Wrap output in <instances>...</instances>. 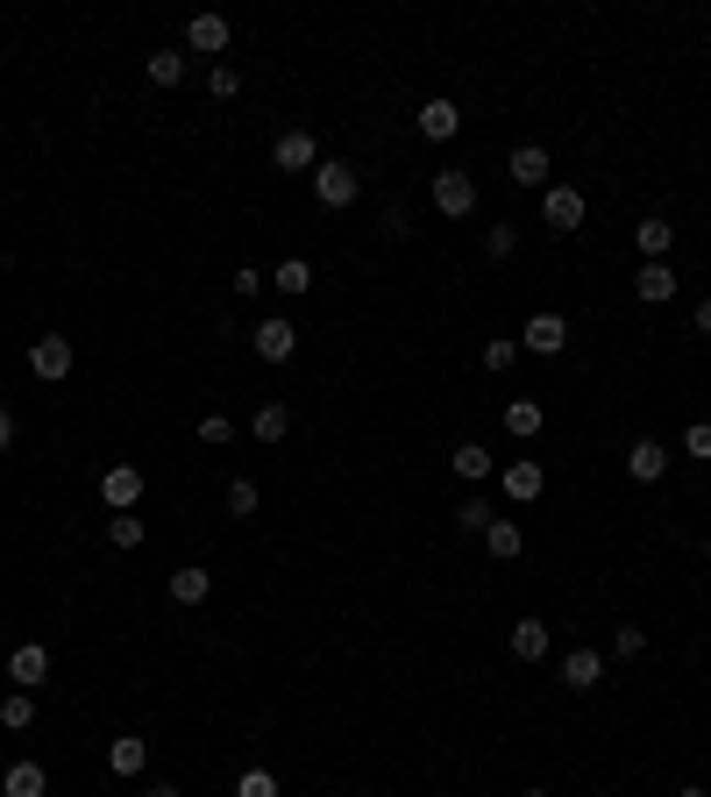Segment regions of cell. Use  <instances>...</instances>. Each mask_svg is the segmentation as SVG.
<instances>
[{
  "mask_svg": "<svg viewBox=\"0 0 711 797\" xmlns=\"http://www.w3.org/2000/svg\"><path fill=\"white\" fill-rule=\"evenodd\" d=\"M270 164H278V171H321V143H313L307 129H285L278 143H270Z\"/></svg>",
  "mask_w": 711,
  "mask_h": 797,
  "instance_id": "8",
  "label": "cell"
},
{
  "mask_svg": "<svg viewBox=\"0 0 711 797\" xmlns=\"http://www.w3.org/2000/svg\"><path fill=\"white\" fill-rule=\"evenodd\" d=\"M249 350L264 356V364H292L299 356V328L285 321V313H270V321H256V335H249Z\"/></svg>",
  "mask_w": 711,
  "mask_h": 797,
  "instance_id": "2",
  "label": "cell"
},
{
  "mask_svg": "<svg viewBox=\"0 0 711 797\" xmlns=\"http://www.w3.org/2000/svg\"><path fill=\"white\" fill-rule=\"evenodd\" d=\"M498 485H506L512 506H534L541 491H548V471H541L534 456H520V463H506V471H498Z\"/></svg>",
  "mask_w": 711,
  "mask_h": 797,
  "instance_id": "9",
  "label": "cell"
},
{
  "mask_svg": "<svg viewBox=\"0 0 711 797\" xmlns=\"http://www.w3.org/2000/svg\"><path fill=\"white\" fill-rule=\"evenodd\" d=\"M491 520H498V506H484V499H463V506H456V528H463V534H484Z\"/></svg>",
  "mask_w": 711,
  "mask_h": 797,
  "instance_id": "31",
  "label": "cell"
},
{
  "mask_svg": "<svg viewBox=\"0 0 711 797\" xmlns=\"http://www.w3.org/2000/svg\"><path fill=\"white\" fill-rule=\"evenodd\" d=\"M448 471H456L463 485H484V477L498 471V456H491V449H484V442H463L456 456H448Z\"/></svg>",
  "mask_w": 711,
  "mask_h": 797,
  "instance_id": "22",
  "label": "cell"
},
{
  "mask_svg": "<svg viewBox=\"0 0 711 797\" xmlns=\"http://www.w3.org/2000/svg\"><path fill=\"white\" fill-rule=\"evenodd\" d=\"M200 442H207V449H229V442H235V420H229V413H207V420H200Z\"/></svg>",
  "mask_w": 711,
  "mask_h": 797,
  "instance_id": "34",
  "label": "cell"
},
{
  "mask_svg": "<svg viewBox=\"0 0 711 797\" xmlns=\"http://www.w3.org/2000/svg\"><path fill=\"white\" fill-rule=\"evenodd\" d=\"M641 649H647V627H612V655L619 663H633Z\"/></svg>",
  "mask_w": 711,
  "mask_h": 797,
  "instance_id": "33",
  "label": "cell"
},
{
  "mask_svg": "<svg viewBox=\"0 0 711 797\" xmlns=\"http://www.w3.org/2000/svg\"><path fill=\"white\" fill-rule=\"evenodd\" d=\"M0 727L29 733V727H36V698H29V690H8V698H0Z\"/></svg>",
  "mask_w": 711,
  "mask_h": 797,
  "instance_id": "27",
  "label": "cell"
},
{
  "mask_svg": "<svg viewBox=\"0 0 711 797\" xmlns=\"http://www.w3.org/2000/svg\"><path fill=\"white\" fill-rule=\"evenodd\" d=\"M512 364H520V342H506V335L484 342V370H512Z\"/></svg>",
  "mask_w": 711,
  "mask_h": 797,
  "instance_id": "36",
  "label": "cell"
},
{
  "mask_svg": "<svg viewBox=\"0 0 711 797\" xmlns=\"http://www.w3.org/2000/svg\"><path fill=\"white\" fill-rule=\"evenodd\" d=\"M100 499H108V513H135L143 506V471L135 463H108L100 471Z\"/></svg>",
  "mask_w": 711,
  "mask_h": 797,
  "instance_id": "5",
  "label": "cell"
},
{
  "mask_svg": "<svg viewBox=\"0 0 711 797\" xmlns=\"http://www.w3.org/2000/svg\"><path fill=\"white\" fill-rule=\"evenodd\" d=\"M548 649H555L548 620H534V612H526V620L512 627V655H520V663H548Z\"/></svg>",
  "mask_w": 711,
  "mask_h": 797,
  "instance_id": "16",
  "label": "cell"
},
{
  "mask_svg": "<svg viewBox=\"0 0 711 797\" xmlns=\"http://www.w3.org/2000/svg\"><path fill=\"white\" fill-rule=\"evenodd\" d=\"M356 192H363V171H356V164L321 157V171H313V200H321V207H356Z\"/></svg>",
  "mask_w": 711,
  "mask_h": 797,
  "instance_id": "1",
  "label": "cell"
},
{
  "mask_svg": "<svg viewBox=\"0 0 711 797\" xmlns=\"http://www.w3.org/2000/svg\"><path fill=\"white\" fill-rule=\"evenodd\" d=\"M633 243H641V264H669V250H676V229L662 214H647L641 229H633Z\"/></svg>",
  "mask_w": 711,
  "mask_h": 797,
  "instance_id": "18",
  "label": "cell"
},
{
  "mask_svg": "<svg viewBox=\"0 0 711 797\" xmlns=\"http://www.w3.org/2000/svg\"><path fill=\"white\" fill-rule=\"evenodd\" d=\"M520 797H548V790H520Z\"/></svg>",
  "mask_w": 711,
  "mask_h": 797,
  "instance_id": "45",
  "label": "cell"
},
{
  "mask_svg": "<svg viewBox=\"0 0 711 797\" xmlns=\"http://www.w3.org/2000/svg\"><path fill=\"white\" fill-rule=\"evenodd\" d=\"M413 129L427 135V143H448V135L463 129V108L456 100H420V114H413Z\"/></svg>",
  "mask_w": 711,
  "mask_h": 797,
  "instance_id": "12",
  "label": "cell"
},
{
  "mask_svg": "<svg viewBox=\"0 0 711 797\" xmlns=\"http://www.w3.org/2000/svg\"><path fill=\"white\" fill-rule=\"evenodd\" d=\"M626 477H633V485H655V477H669V449L641 434V442L626 449Z\"/></svg>",
  "mask_w": 711,
  "mask_h": 797,
  "instance_id": "14",
  "label": "cell"
},
{
  "mask_svg": "<svg viewBox=\"0 0 711 797\" xmlns=\"http://www.w3.org/2000/svg\"><path fill=\"white\" fill-rule=\"evenodd\" d=\"M0 264H8V250H0Z\"/></svg>",
  "mask_w": 711,
  "mask_h": 797,
  "instance_id": "46",
  "label": "cell"
},
{
  "mask_svg": "<svg viewBox=\"0 0 711 797\" xmlns=\"http://www.w3.org/2000/svg\"><path fill=\"white\" fill-rule=\"evenodd\" d=\"M676 797H711V790H704V784H684V790H676Z\"/></svg>",
  "mask_w": 711,
  "mask_h": 797,
  "instance_id": "44",
  "label": "cell"
},
{
  "mask_svg": "<svg viewBox=\"0 0 711 797\" xmlns=\"http://www.w3.org/2000/svg\"><path fill=\"white\" fill-rule=\"evenodd\" d=\"M684 456L711 463V420H690V428H684Z\"/></svg>",
  "mask_w": 711,
  "mask_h": 797,
  "instance_id": "37",
  "label": "cell"
},
{
  "mask_svg": "<svg viewBox=\"0 0 711 797\" xmlns=\"http://www.w3.org/2000/svg\"><path fill=\"white\" fill-rule=\"evenodd\" d=\"M270 285H278V292H292V299H299V292H307V285H313V264H307V257H285L278 270H270Z\"/></svg>",
  "mask_w": 711,
  "mask_h": 797,
  "instance_id": "30",
  "label": "cell"
},
{
  "mask_svg": "<svg viewBox=\"0 0 711 797\" xmlns=\"http://www.w3.org/2000/svg\"><path fill=\"white\" fill-rule=\"evenodd\" d=\"M108 541H114V549H143V541H149L143 513H108Z\"/></svg>",
  "mask_w": 711,
  "mask_h": 797,
  "instance_id": "29",
  "label": "cell"
},
{
  "mask_svg": "<svg viewBox=\"0 0 711 797\" xmlns=\"http://www.w3.org/2000/svg\"><path fill=\"white\" fill-rule=\"evenodd\" d=\"M43 790H51V770H43V762H8L0 797H43Z\"/></svg>",
  "mask_w": 711,
  "mask_h": 797,
  "instance_id": "19",
  "label": "cell"
},
{
  "mask_svg": "<svg viewBox=\"0 0 711 797\" xmlns=\"http://www.w3.org/2000/svg\"><path fill=\"white\" fill-rule=\"evenodd\" d=\"M498 420H506L512 442H534V434L548 428V406H541V399H506V413H498Z\"/></svg>",
  "mask_w": 711,
  "mask_h": 797,
  "instance_id": "15",
  "label": "cell"
},
{
  "mask_svg": "<svg viewBox=\"0 0 711 797\" xmlns=\"http://www.w3.org/2000/svg\"><path fill=\"white\" fill-rule=\"evenodd\" d=\"M520 350L526 356H563L569 350V321H563V313H534L526 335H520Z\"/></svg>",
  "mask_w": 711,
  "mask_h": 797,
  "instance_id": "10",
  "label": "cell"
},
{
  "mask_svg": "<svg viewBox=\"0 0 711 797\" xmlns=\"http://www.w3.org/2000/svg\"><path fill=\"white\" fill-rule=\"evenodd\" d=\"M235 797H278V776H270V770H242Z\"/></svg>",
  "mask_w": 711,
  "mask_h": 797,
  "instance_id": "38",
  "label": "cell"
},
{
  "mask_svg": "<svg viewBox=\"0 0 711 797\" xmlns=\"http://www.w3.org/2000/svg\"><path fill=\"white\" fill-rule=\"evenodd\" d=\"M164 591L178 598V606H207V591H214V577H207V569H171V577H164Z\"/></svg>",
  "mask_w": 711,
  "mask_h": 797,
  "instance_id": "23",
  "label": "cell"
},
{
  "mask_svg": "<svg viewBox=\"0 0 711 797\" xmlns=\"http://www.w3.org/2000/svg\"><path fill=\"white\" fill-rule=\"evenodd\" d=\"M8 676H14V690H36L43 676H51V649H43V641H22V649L8 655Z\"/></svg>",
  "mask_w": 711,
  "mask_h": 797,
  "instance_id": "13",
  "label": "cell"
},
{
  "mask_svg": "<svg viewBox=\"0 0 711 797\" xmlns=\"http://www.w3.org/2000/svg\"><path fill=\"white\" fill-rule=\"evenodd\" d=\"M108 770L114 776H143L149 770V741H143V733H121V741H108Z\"/></svg>",
  "mask_w": 711,
  "mask_h": 797,
  "instance_id": "20",
  "label": "cell"
},
{
  "mask_svg": "<svg viewBox=\"0 0 711 797\" xmlns=\"http://www.w3.org/2000/svg\"><path fill=\"white\" fill-rule=\"evenodd\" d=\"M434 207L448 221H470L477 214V178L470 171H434Z\"/></svg>",
  "mask_w": 711,
  "mask_h": 797,
  "instance_id": "4",
  "label": "cell"
},
{
  "mask_svg": "<svg viewBox=\"0 0 711 797\" xmlns=\"http://www.w3.org/2000/svg\"><path fill=\"white\" fill-rule=\"evenodd\" d=\"M506 178H512V186H541V192H548V178H555L548 143H520V150L506 157Z\"/></svg>",
  "mask_w": 711,
  "mask_h": 797,
  "instance_id": "6",
  "label": "cell"
},
{
  "mask_svg": "<svg viewBox=\"0 0 711 797\" xmlns=\"http://www.w3.org/2000/svg\"><path fill=\"white\" fill-rule=\"evenodd\" d=\"M143 71H149V86H186V51H149Z\"/></svg>",
  "mask_w": 711,
  "mask_h": 797,
  "instance_id": "25",
  "label": "cell"
},
{
  "mask_svg": "<svg viewBox=\"0 0 711 797\" xmlns=\"http://www.w3.org/2000/svg\"><path fill=\"white\" fill-rule=\"evenodd\" d=\"M256 506H264V491H256L249 477H235V485H229V513H235V520H249Z\"/></svg>",
  "mask_w": 711,
  "mask_h": 797,
  "instance_id": "32",
  "label": "cell"
},
{
  "mask_svg": "<svg viewBox=\"0 0 711 797\" xmlns=\"http://www.w3.org/2000/svg\"><path fill=\"white\" fill-rule=\"evenodd\" d=\"M406 235H413V214L391 200V207H385V243H406Z\"/></svg>",
  "mask_w": 711,
  "mask_h": 797,
  "instance_id": "39",
  "label": "cell"
},
{
  "mask_svg": "<svg viewBox=\"0 0 711 797\" xmlns=\"http://www.w3.org/2000/svg\"><path fill=\"white\" fill-rule=\"evenodd\" d=\"M633 292H641V307H669L676 299V270L669 264H641L633 270Z\"/></svg>",
  "mask_w": 711,
  "mask_h": 797,
  "instance_id": "17",
  "label": "cell"
},
{
  "mask_svg": "<svg viewBox=\"0 0 711 797\" xmlns=\"http://www.w3.org/2000/svg\"><path fill=\"white\" fill-rule=\"evenodd\" d=\"M285 428H292V406H278V399H270V406H256V420H249V434H256V442H285Z\"/></svg>",
  "mask_w": 711,
  "mask_h": 797,
  "instance_id": "26",
  "label": "cell"
},
{
  "mask_svg": "<svg viewBox=\"0 0 711 797\" xmlns=\"http://www.w3.org/2000/svg\"><path fill=\"white\" fill-rule=\"evenodd\" d=\"M207 93H214V100H235L242 93V71L235 65H214V71H207Z\"/></svg>",
  "mask_w": 711,
  "mask_h": 797,
  "instance_id": "35",
  "label": "cell"
},
{
  "mask_svg": "<svg viewBox=\"0 0 711 797\" xmlns=\"http://www.w3.org/2000/svg\"><path fill=\"white\" fill-rule=\"evenodd\" d=\"M484 549H491V555H498V563H512V555H520V549H526V534H520V520H506V513H498V520H491V528H484Z\"/></svg>",
  "mask_w": 711,
  "mask_h": 797,
  "instance_id": "24",
  "label": "cell"
},
{
  "mask_svg": "<svg viewBox=\"0 0 711 797\" xmlns=\"http://www.w3.org/2000/svg\"><path fill=\"white\" fill-rule=\"evenodd\" d=\"M598 676H604V655L598 649H569L563 655V684L569 690H598Z\"/></svg>",
  "mask_w": 711,
  "mask_h": 797,
  "instance_id": "21",
  "label": "cell"
},
{
  "mask_svg": "<svg viewBox=\"0 0 711 797\" xmlns=\"http://www.w3.org/2000/svg\"><path fill=\"white\" fill-rule=\"evenodd\" d=\"M698 335H711V299H698Z\"/></svg>",
  "mask_w": 711,
  "mask_h": 797,
  "instance_id": "43",
  "label": "cell"
},
{
  "mask_svg": "<svg viewBox=\"0 0 711 797\" xmlns=\"http://www.w3.org/2000/svg\"><path fill=\"white\" fill-rule=\"evenodd\" d=\"M29 370H36L43 385H65L71 378V342L65 335H36L29 342Z\"/></svg>",
  "mask_w": 711,
  "mask_h": 797,
  "instance_id": "7",
  "label": "cell"
},
{
  "mask_svg": "<svg viewBox=\"0 0 711 797\" xmlns=\"http://www.w3.org/2000/svg\"><path fill=\"white\" fill-rule=\"evenodd\" d=\"M143 797H178V784H164V776H157V784H143Z\"/></svg>",
  "mask_w": 711,
  "mask_h": 797,
  "instance_id": "42",
  "label": "cell"
},
{
  "mask_svg": "<svg viewBox=\"0 0 711 797\" xmlns=\"http://www.w3.org/2000/svg\"><path fill=\"white\" fill-rule=\"evenodd\" d=\"M512 250H520V221H491V229H484V257L506 264Z\"/></svg>",
  "mask_w": 711,
  "mask_h": 797,
  "instance_id": "28",
  "label": "cell"
},
{
  "mask_svg": "<svg viewBox=\"0 0 711 797\" xmlns=\"http://www.w3.org/2000/svg\"><path fill=\"white\" fill-rule=\"evenodd\" d=\"M264 285H270V278H264V270H249V264H242V270H235V292H242V299H256V292H264Z\"/></svg>",
  "mask_w": 711,
  "mask_h": 797,
  "instance_id": "40",
  "label": "cell"
},
{
  "mask_svg": "<svg viewBox=\"0 0 711 797\" xmlns=\"http://www.w3.org/2000/svg\"><path fill=\"white\" fill-rule=\"evenodd\" d=\"M541 229H555V235L584 229V186H548L541 192Z\"/></svg>",
  "mask_w": 711,
  "mask_h": 797,
  "instance_id": "3",
  "label": "cell"
},
{
  "mask_svg": "<svg viewBox=\"0 0 711 797\" xmlns=\"http://www.w3.org/2000/svg\"><path fill=\"white\" fill-rule=\"evenodd\" d=\"M8 449H14V406L0 399V456H8Z\"/></svg>",
  "mask_w": 711,
  "mask_h": 797,
  "instance_id": "41",
  "label": "cell"
},
{
  "mask_svg": "<svg viewBox=\"0 0 711 797\" xmlns=\"http://www.w3.org/2000/svg\"><path fill=\"white\" fill-rule=\"evenodd\" d=\"M186 51L192 57H221L229 51V14H192L186 22Z\"/></svg>",
  "mask_w": 711,
  "mask_h": 797,
  "instance_id": "11",
  "label": "cell"
}]
</instances>
